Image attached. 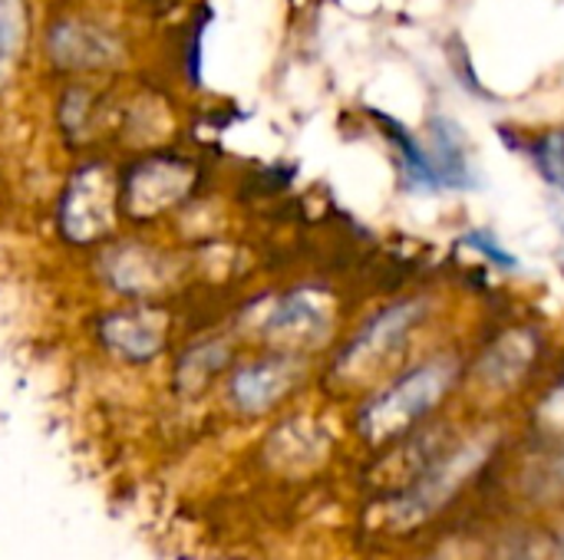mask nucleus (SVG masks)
I'll return each instance as SVG.
<instances>
[{
  "label": "nucleus",
  "instance_id": "obj_12",
  "mask_svg": "<svg viewBox=\"0 0 564 560\" xmlns=\"http://www.w3.org/2000/svg\"><path fill=\"white\" fill-rule=\"evenodd\" d=\"M225 366V343H218V340H212V343H202V347H195L185 360H182V383L188 386V389H198V386H205L218 370Z\"/></svg>",
  "mask_w": 564,
  "mask_h": 560
},
{
  "label": "nucleus",
  "instance_id": "obj_14",
  "mask_svg": "<svg viewBox=\"0 0 564 560\" xmlns=\"http://www.w3.org/2000/svg\"><path fill=\"white\" fill-rule=\"evenodd\" d=\"M463 244L473 248V251H479L486 261H492V264L502 267V271H516V267H519V257H516L512 251H506L502 241H499L492 231H469V234H463Z\"/></svg>",
  "mask_w": 564,
  "mask_h": 560
},
{
  "label": "nucleus",
  "instance_id": "obj_3",
  "mask_svg": "<svg viewBox=\"0 0 564 560\" xmlns=\"http://www.w3.org/2000/svg\"><path fill=\"white\" fill-rule=\"evenodd\" d=\"M195 182H198L195 165L188 158H178V155L139 158L129 168L126 182L119 185V208L135 221L159 218L178 208L192 195Z\"/></svg>",
  "mask_w": 564,
  "mask_h": 560
},
{
  "label": "nucleus",
  "instance_id": "obj_10",
  "mask_svg": "<svg viewBox=\"0 0 564 560\" xmlns=\"http://www.w3.org/2000/svg\"><path fill=\"white\" fill-rule=\"evenodd\" d=\"M463 135L466 132L453 119L440 116L430 122V142H423V149H426V158L440 188H469L476 182Z\"/></svg>",
  "mask_w": 564,
  "mask_h": 560
},
{
  "label": "nucleus",
  "instance_id": "obj_7",
  "mask_svg": "<svg viewBox=\"0 0 564 560\" xmlns=\"http://www.w3.org/2000/svg\"><path fill=\"white\" fill-rule=\"evenodd\" d=\"M99 340L119 360L145 363L165 347V323H162V317H155L142 307H129V310H116V314L102 317Z\"/></svg>",
  "mask_w": 564,
  "mask_h": 560
},
{
  "label": "nucleus",
  "instance_id": "obj_2",
  "mask_svg": "<svg viewBox=\"0 0 564 560\" xmlns=\"http://www.w3.org/2000/svg\"><path fill=\"white\" fill-rule=\"evenodd\" d=\"M119 208V185L102 162L79 165L59 198V234L73 244H96L109 234L112 215Z\"/></svg>",
  "mask_w": 564,
  "mask_h": 560
},
{
  "label": "nucleus",
  "instance_id": "obj_13",
  "mask_svg": "<svg viewBox=\"0 0 564 560\" xmlns=\"http://www.w3.org/2000/svg\"><path fill=\"white\" fill-rule=\"evenodd\" d=\"M535 165H539L542 178L564 198V129H555L539 139Z\"/></svg>",
  "mask_w": 564,
  "mask_h": 560
},
{
  "label": "nucleus",
  "instance_id": "obj_8",
  "mask_svg": "<svg viewBox=\"0 0 564 560\" xmlns=\"http://www.w3.org/2000/svg\"><path fill=\"white\" fill-rule=\"evenodd\" d=\"M169 261L142 244H119L106 254V281L122 297H152L169 287Z\"/></svg>",
  "mask_w": 564,
  "mask_h": 560
},
{
  "label": "nucleus",
  "instance_id": "obj_4",
  "mask_svg": "<svg viewBox=\"0 0 564 560\" xmlns=\"http://www.w3.org/2000/svg\"><path fill=\"white\" fill-rule=\"evenodd\" d=\"M46 53L50 63L59 69L93 73V69L116 66L122 59V40L109 26L89 17H59L56 23H50Z\"/></svg>",
  "mask_w": 564,
  "mask_h": 560
},
{
  "label": "nucleus",
  "instance_id": "obj_11",
  "mask_svg": "<svg viewBox=\"0 0 564 560\" xmlns=\"http://www.w3.org/2000/svg\"><path fill=\"white\" fill-rule=\"evenodd\" d=\"M30 30L26 0H0V79L17 66Z\"/></svg>",
  "mask_w": 564,
  "mask_h": 560
},
{
  "label": "nucleus",
  "instance_id": "obj_6",
  "mask_svg": "<svg viewBox=\"0 0 564 560\" xmlns=\"http://www.w3.org/2000/svg\"><path fill=\"white\" fill-rule=\"evenodd\" d=\"M330 330V310L314 290H294L274 300L264 314L261 333L284 347H307Z\"/></svg>",
  "mask_w": 564,
  "mask_h": 560
},
{
  "label": "nucleus",
  "instance_id": "obj_9",
  "mask_svg": "<svg viewBox=\"0 0 564 560\" xmlns=\"http://www.w3.org/2000/svg\"><path fill=\"white\" fill-rule=\"evenodd\" d=\"M294 380H297V363L291 356H268L235 370L231 399L241 413H264L294 386Z\"/></svg>",
  "mask_w": 564,
  "mask_h": 560
},
{
  "label": "nucleus",
  "instance_id": "obj_5",
  "mask_svg": "<svg viewBox=\"0 0 564 560\" xmlns=\"http://www.w3.org/2000/svg\"><path fill=\"white\" fill-rule=\"evenodd\" d=\"M423 323V304L410 300V304H397L380 310L344 350L340 356V373L347 376H370L377 366H383L400 347L403 340Z\"/></svg>",
  "mask_w": 564,
  "mask_h": 560
},
{
  "label": "nucleus",
  "instance_id": "obj_1",
  "mask_svg": "<svg viewBox=\"0 0 564 560\" xmlns=\"http://www.w3.org/2000/svg\"><path fill=\"white\" fill-rule=\"evenodd\" d=\"M456 366L453 360H430L406 376H400L393 386H387L377 399H370L360 413V432L370 442H390L400 439L406 429H413L453 386Z\"/></svg>",
  "mask_w": 564,
  "mask_h": 560
}]
</instances>
